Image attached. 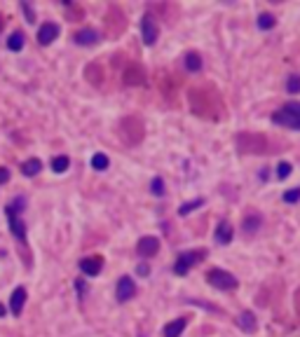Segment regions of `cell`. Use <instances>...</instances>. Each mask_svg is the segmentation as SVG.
<instances>
[{
    "label": "cell",
    "mask_w": 300,
    "mask_h": 337,
    "mask_svg": "<svg viewBox=\"0 0 300 337\" xmlns=\"http://www.w3.org/2000/svg\"><path fill=\"white\" fill-rule=\"evenodd\" d=\"M272 122L288 129H300V101H288L272 115Z\"/></svg>",
    "instance_id": "1"
},
{
    "label": "cell",
    "mask_w": 300,
    "mask_h": 337,
    "mask_svg": "<svg viewBox=\"0 0 300 337\" xmlns=\"http://www.w3.org/2000/svg\"><path fill=\"white\" fill-rule=\"evenodd\" d=\"M237 147L242 150V153H265V147H268V143H265V138L260 134H251V131H244V134L237 136Z\"/></svg>",
    "instance_id": "2"
},
{
    "label": "cell",
    "mask_w": 300,
    "mask_h": 337,
    "mask_svg": "<svg viewBox=\"0 0 300 337\" xmlns=\"http://www.w3.org/2000/svg\"><path fill=\"white\" fill-rule=\"evenodd\" d=\"M207 281L218 290H235L239 286V281L235 279L230 272L225 270H209L207 272Z\"/></svg>",
    "instance_id": "3"
},
{
    "label": "cell",
    "mask_w": 300,
    "mask_h": 337,
    "mask_svg": "<svg viewBox=\"0 0 300 337\" xmlns=\"http://www.w3.org/2000/svg\"><path fill=\"white\" fill-rule=\"evenodd\" d=\"M204 257H207V251H188V253H181L176 257V263H174V272L178 276L188 274V270H192L197 263H202Z\"/></svg>",
    "instance_id": "4"
},
{
    "label": "cell",
    "mask_w": 300,
    "mask_h": 337,
    "mask_svg": "<svg viewBox=\"0 0 300 337\" xmlns=\"http://www.w3.org/2000/svg\"><path fill=\"white\" fill-rule=\"evenodd\" d=\"M141 28H143V43H146V45H155V43H157L159 28H157V21H155V17L150 12L143 14Z\"/></svg>",
    "instance_id": "5"
},
{
    "label": "cell",
    "mask_w": 300,
    "mask_h": 337,
    "mask_svg": "<svg viewBox=\"0 0 300 337\" xmlns=\"http://www.w3.org/2000/svg\"><path fill=\"white\" fill-rule=\"evenodd\" d=\"M124 85H131V87H139V85H146V70H143V66H139V63H131V66L124 68V75H122Z\"/></svg>",
    "instance_id": "6"
},
{
    "label": "cell",
    "mask_w": 300,
    "mask_h": 337,
    "mask_svg": "<svg viewBox=\"0 0 300 337\" xmlns=\"http://www.w3.org/2000/svg\"><path fill=\"white\" fill-rule=\"evenodd\" d=\"M115 295H117V300H120V302L131 300V297L136 295V283H134V279H131V276H122V279L117 281Z\"/></svg>",
    "instance_id": "7"
},
{
    "label": "cell",
    "mask_w": 300,
    "mask_h": 337,
    "mask_svg": "<svg viewBox=\"0 0 300 337\" xmlns=\"http://www.w3.org/2000/svg\"><path fill=\"white\" fill-rule=\"evenodd\" d=\"M159 251V239L157 237H143L139 244H136V253L141 257H150Z\"/></svg>",
    "instance_id": "8"
},
{
    "label": "cell",
    "mask_w": 300,
    "mask_h": 337,
    "mask_svg": "<svg viewBox=\"0 0 300 337\" xmlns=\"http://www.w3.org/2000/svg\"><path fill=\"white\" fill-rule=\"evenodd\" d=\"M80 270H82V274H87V276H96L98 272L104 270V257H98V255L82 257V260H80Z\"/></svg>",
    "instance_id": "9"
},
{
    "label": "cell",
    "mask_w": 300,
    "mask_h": 337,
    "mask_svg": "<svg viewBox=\"0 0 300 337\" xmlns=\"http://www.w3.org/2000/svg\"><path fill=\"white\" fill-rule=\"evenodd\" d=\"M56 35H59V26L52 24V21H47V24L40 26V31H38V43L40 45H52L56 40Z\"/></svg>",
    "instance_id": "10"
},
{
    "label": "cell",
    "mask_w": 300,
    "mask_h": 337,
    "mask_svg": "<svg viewBox=\"0 0 300 337\" xmlns=\"http://www.w3.org/2000/svg\"><path fill=\"white\" fill-rule=\"evenodd\" d=\"M24 305H26V288H14L12 297H10V312L14 314V316H21V312H24Z\"/></svg>",
    "instance_id": "11"
},
{
    "label": "cell",
    "mask_w": 300,
    "mask_h": 337,
    "mask_svg": "<svg viewBox=\"0 0 300 337\" xmlns=\"http://www.w3.org/2000/svg\"><path fill=\"white\" fill-rule=\"evenodd\" d=\"M75 45H82V47H89V45H96L98 43V33L94 28H82L73 35Z\"/></svg>",
    "instance_id": "12"
},
{
    "label": "cell",
    "mask_w": 300,
    "mask_h": 337,
    "mask_svg": "<svg viewBox=\"0 0 300 337\" xmlns=\"http://www.w3.org/2000/svg\"><path fill=\"white\" fill-rule=\"evenodd\" d=\"M7 220H10V232L19 241H26V222L21 220V215H7Z\"/></svg>",
    "instance_id": "13"
},
{
    "label": "cell",
    "mask_w": 300,
    "mask_h": 337,
    "mask_svg": "<svg viewBox=\"0 0 300 337\" xmlns=\"http://www.w3.org/2000/svg\"><path fill=\"white\" fill-rule=\"evenodd\" d=\"M237 325L244 332H249V335H251V332H256V328H258L256 316H253L251 312H242V314H239V316H237Z\"/></svg>",
    "instance_id": "14"
},
{
    "label": "cell",
    "mask_w": 300,
    "mask_h": 337,
    "mask_svg": "<svg viewBox=\"0 0 300 337\" xmlns=\"http://www.w3.org/2000/svg\"><path fill=\"white\" fill-rule=\"evenodd\" d=\"M232 237H235L232 225H230L227 220H223L221 225H218V230H216V241L225 246V244H230V241H232Z\"/></svg>",
    "instance_id": "15"
},
{
    "label": "cell",
    "mask_w": 300,
    "mask_h": 337,
    "mask_svg": "<svg viewBox=\"0 0 300 337\" xmlns=\"http://www.w3.org/2000/svg\"><path fill=\"white\" fill-rule=\"evenodd\" d=\"M260 225H263V218L258 213H249L244 218V222H242V230H244V234H256L260 230Z\"/></svg>",
    "instance_id": "16"
},
{
    "label": "cell",
    "mask_w": 300,
    "mask_h": 337,
    "mask_svg": "<svg viewBox=\"0 0 300 337\" xmlns=\"http://www.w3.org/2000/svg\"><path fill=\"white\" fill-rule=\"evenodd\" d=\"M185 325H188V319H174L166 323L164 328V337H181V332L185 330Z\"/></svg>",
    "instance_id": "17"
},
{
    "label": "cell",
    "mask_w": 300,
    "mask_h": 337,
    "mask_svg": "<svg viewBox=\"0 0 300 337\" xmlns=\"http://www.w3.org/2000/svg\"><path fill=\"white\" fill-rule=\"evenodd\" d=\"M24 209H26V197L19 195L5 206V215H21V213H24Z\"/></svg>",
    "instance_id": "18"
},
{
    "label": "cell",
    "mask_w": 300,
    "mask_h": 337,
    "mask_svg": "<svg viewBox=\"0 0 300 337\" xmlns=\"http://www.w3.org/2000/svg\"><path fill=\"white\" fill-rule=\"evenodd\" d=\"M40 169H43V162H40V160H36V157L21 164V173H24V176H28V178L38 176V173H40Z\"/></svg>",
    "instance_id": "19"
},
{
    "label": "cell",
    "mask_w": 300,
    "mask_h": 337,
    "mask_svg": "<svg viewBox=\"0 0 300 337\" xmlns=\"http://www.w3.org/2000/svg\"><path fill=\"white\" fill-rule=\"evenodd\" d=\"M185 68H188L190 73H197L202 68V56L197 54V52H188L185 54Z\"/></svg>",
    "instance_id": "20"
},
{
    "label": "cell",
    "mask_w": 300,
    "mask_h": 337,
    "mask_svg": "<svg viewBox=\"0 0 300 337\" xmlns=\"http://www.w3.org/2000/svg\"><path fill=\"white\" fill-rule=\"evenodd\" d=\"M24 43H26L24 33H21V31H14L12 35L7 38V49H12V52H19V49L24 47Z\"/></svg>",
    "instance_id": "21"
},
{
    "label": "cell",
    "mask_w": 300,
    "mask_h": 337,
    "mask_svg": "<svg viewBox=\"0 0 300 337\" xmlns=\"http://www.w3.org/2000/svg\"><path fill=\"white\" fill-rule=\"evenodd\" d=\"M275 24H277L275 14L265 12V14H260V17H258V28H263V31H270V28H275Z\"/></svg>",
    "instance_id": "22"
},
{
    "label": "cell",
    "mask_w": 300,
    "mask_h": 337,
    "mask_svg": "<svg viewBox=\"0 0 300 337\" xmlns=\"http://www.w3.org/2000/svg\"><path fill=\"white\" fill-rule=\"evenodd\" d=\"M68 166H71V160H68L66 155H59V157H54V160H52V169H54L56 173H63Z\"/></svg>",
    "instance_id": "23"
},
{
    "label": "cell",
    "mask_w": 300,
    "mask_h": 337,
    "mask_svg": "<svg viewBox=\"0 0 300 337\" xmlns=\"http://www.w3.org/2000/svg\"><path fill=\"white\" fill-rule=\"evenodd\" d=\"M108 164H111V162H108V157H106L104 153H96L92 157V166L96 169V171H106V169H108Z\"/></svg>",
    "instance_id": "24"
},
{
    "label": "cell",
    "mask_w": 300,
    "mask_h": 337,
    "mask_svg": "<svg viewBox=\"0 0 300 337\" xmlns=\"http://www.w3.org/2000/svg\"><path fill=\"white\" fill-rule=\"evenodd\" d=\"M286 92H288V94H300V75H298V73L288 75V80H286Z\"/></svg>",
    "instance_id": "25"
},
{
    "label": "cell",
    "mask_w": 300,
    "mask_h": 337,
    "mask_svg": "<svg viewBox=\"0 0 300 337\" xmlns=\"http://www.w3.org/2000/svg\"><path fill=\"white\" fill-rule=\"evenodd\" d=\"M150 192H153L155 197H164V180H162V178H153V183H150Z\"/></svg>",
    "instance_id": "26"
},
{
    "label": "cell",
    "mask_w": 300,
    "mask_h": 337,
    "mask_svg": "<svg viewBox=\"0 0 300 337\" xmlns=\"http://www.w3.org/2000/svg\"><path fill=\"white\" fill-rule=\"evenodd\" d=\"M197 206H202V199H192V202H185L181 209H178V215H188L197 209Z\"/></svg>",
    "instance_id": "27"
},
{
    "label": "cell",
    "mask_w": 300,
    "mask_h": 337,
    "mask_svg": "<svg viewBox=\"0 0 300 337\" xmlns=\"http://www.w3.org/2000/svg\"><path fill=\"white\" fill-rule=\"evenodd\" d=\"M291 171H293V166L288 164V162H282V164L277 166V178H279V180H284V178L291 176Z\"/></svg>",
    "instance_id": "28"
},
{
    "label": "cell",
    "mask_w": 300,
    "mask_h": 337,
    "mask_svg": "<svg viewBox=\"0 0 300 337\" xmlns=\"http://www.w3.org/2000/svg\"><path fill=\"white\" fill-rule=\"evenodd\" d=\"M298 199H300V188H293V190L284 192V202L286 204H295Z\"/></svg>",
    "instance_id": "29"
},
{
    "label": "cell",
    "mask_w": 300,
    "mask_h": 337,
    "mask_svg": "<svg viewBox=\"0 0 300 337\" xmlns=\"http://www.w3.org/2000/svg\"><path fill=\"white\" fill-rule=\"evenodd\" d=\"M21 10H24V14H26V21L33 24V21H36V14H33V10L28 7V3H21Z\"/></svg>",
    "instance_id": "30"
},
{
    "label": "cell",
    "mask_w": 300,
    "mask_h": 337,
    "mask_svg": "<svg viewBox=\"0 0 300 337\" xmlns=\"http://www.w3.org/2000/svg\"><path fill=\"white\" fill-rule=\"evenodd\" d=\"M10 180V171H7L5 166H0V185H5Z\"/></svg>",
    "instance_id": "31"
},
{
    "label": "cell",
    "mask_w": 300,
    "mask_h": 337,
    "mask_svg": "<svg viewBox=\"0 0 300 337\" xmlns=\"http://www.w3.org/2000/svg\"><path fill=\"white\" fill-rule=\"evenodd\" d=\"M139 274H148V267H146V265H139Z\"/></svg>",
    "instance_id": "32"
},
{
    "label": "cell",
    "mask_w": 300,
    "mask_h": 337,
    "mask_svg": "<svg viewBox=\"0 0 300 337\" xmlns=\"http://www.w3.org/2000/svg\"><path fill=\"white\" fill-rule=\"evenodd\" d=\"M5 314H7V309H5V307H3V305H0V319H3Z\"/></svg>",
    "instance_id": "33"
},
{
    "label": "cell",
    "mask_w": 300,
    "mask_h": 337,
    "mask_svg": "<svg viewBox=\"0 0 300 337\" xmlns=\"http://www.w3.org/2000/svg\"><path fill=\"white\" fill-rule=\"evenodd\" d=\"M0 31H3V17H0Z\"/></svg>",
    "instance_id": "34"
}]
</instances>
